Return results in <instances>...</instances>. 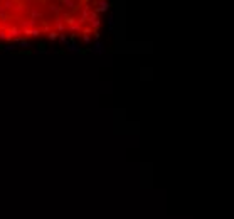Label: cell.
Returning a JSON list of instances; mask_svg holds the SVG:
<instances>
[{
  "instance_id": "5b68a950",
  "label": "cell",
  "mask_w": 234,
  "mask_h": 219,
  "mask_svg": "<svg viewBox=\"0 0 234 219\" xmlns=\"http://www.w3.org/2000/svg\"><path fill=\"white\" fill-rule=\"evenodd\" d=\"M67 51H71V52H79L81 49L78 47V44H74V42L71 44V42H69V46H67Z\"/></svg>"
},
{
  "instance_id": "4fadbf2b",
  "label": "cell",
  "mask_w": 234,
  "mask_h": 219,
  "mask_svg": "<svg viewBox=\"0 0 234 219\" xmlns=\"http://www.w3.org/2000/svg\"><path fill=\"white\" fill-rule=\"evenodd\" d=\"M83 41H84L86 44H89V42H91V37H89L88 34H84V35H83Z\"/></svg>"
},
{
  "instance_id": "3957f363",
  "label": "cell",
  "mask_w": 234,
  "mask_h": 219,
  "mask_svg": "<svg viewBox=\"0 0 234 219\" xmlns=\"http://www.w3.org/2000/svg\"><path fill=\"white\" fill-rule=\"evenodd\" d=\"M98 5H99V7L96 8V12H106L109 8V4L108 2H105V0H101V2H96Z\"/></svg>"
},
{
  "instance_id": "52a82bcc",
  "label": "cell",
  "mask_w": 234,
  "mask_h": 219,
  "mask_svg": "<svg viewBox=\"0 0 234 219\" xmlns=\"http://www.w3.org/2000/svg\"><path fill=\"white\" fill-rule=\"evenodd\" d=\"M91 22V27L94 29V31H98V27L101 25V22H99V19H94V20H89Z\"/></svg>"
},
{
  "instance_id": "30bf717a",
  "label": "cell",
  "mask_w": 234,
  "mask_h": 219,
  "mask_svg": "<svg viewBox=\"0 0 234 219\" xmlns=\"http://www.w3.org/2000/svg\"><path fill=\"white\" fill-rule=\"evenodd\" d=\"M69 31L71 32H81V25H79V24H74V25H71L69 27Z\"/></svg>"
},
{
  "instance_id": "9c48e42d",
  "label": "cell",
  "mask_w": 234,
  "mask_h": 219,
  "mask_svg": "<svg viewBox=\"0 0 234 219\" xmlns=\"http://www.w3.org/2000/svg\"><path fill=\"white\" fill-rule=\"evenodd\" d=\"M14 49H15V46H14V44H7V46L2 47V51H5V52H10V51H14Z\"/></svg>"
},
{
  "instance_id": "6da1fadb",
  "label": "cell",
  "mask_w": 234,
  "mask_h": 219,
  "mask_svg": "<svg viewBox=\"0 0 234 219\" xmlns=\"http://www.w3.org/2000/svg\"><path fill=\"white\" fill-rule=\"evenodd\" d=\"M20 34L31 35V37H39V35L42 34V31H41V29H22V31H20Z\"/></svg>"
},
{
  "instance_id": "7a4b0ae2",
  "label": "cell",
  "mask_w": 234,
  "mask_h": 219,
  "mask_svg": "<svg viewBox=\"0 0 234 219\" xmlns=\"http://www.w3.org/2000/svg\"><path fill=\"white\" fill-rule=\"evenodd\" d=\"M89 51H93V52H96V54H103L105 52V47H103V44L98 41L96 44H94L93 47H89Z\"/></svg>"
},
{
  "instance_id": "9a60e30c",
  "label": "cell",
  "mask_w": 234,
  "mask_h": 219,
  "mask_svg": "<svg viewBox=\"0 0 234 219\" xmlns=\"http://www.w3.org/2000/svg\"><path fill=\"white\" fill-rule=\"evenodd\" d=\"M2 47H4V46H0V51H2Z\"/></svg>"
},
{
  "instance_id": "5bb4252c",
  "label": "cell",
  "mask_w": 234,
  "mask_h": 219,
  "mask_svg": "<svg viewBox=\"0 0 234 219\" xmlns=\"http://www.w3.org/2000/svg\"><path fill=\"white\" fill-rule=\"evenodd\" d=\"M20 54H27V56H31L32 52H31V51H25V49H24V51H20Z\"/></svg>"
},
{
  "instance_id": "8992f818",
  "label": "cell",
  "mask_w": 234,
  "mask_h": 219,
  "mask_svg": "<svg viewBox=\"0 0 234 219\" xmlns=\"http://www.w3.org/2000/svg\"><path fill=\"white\" fill-rule=\"evenodd\" d=\"M57 34H59V32H56V31H49V32H47V39H49V41H56V39H57Z\"/></svg>"
},
{
  "instance_id": "277c9868",
  "label": "cell",
  "mask_w": 234,
  "mask_h": 219,
  "mask_svg": "<svg viewBox=\"0 0 234 219\" xmlns=\"http://www.w3.org/2000/svg\"><path fill=\"white\" fill-rule=\"evenodd\" d=\"M56 27H57L59 32H64V31H66V24H64L63 20L57 17V19H56ZM57 31H56V32H57Z\"/></svg>"
},
{
  "instance_id": "ba28073f",
  "label": "cell",
  "mask_w": 234,
  "mask_h": 219,
  "mask_svg": "<svg viewBox=\"0 0 234 219\" xmlns=\"http://www.w3.org/2000/svg\"><path fill=\"white\" fill-rule=\"evenodd\" d=\"M57 37H59V41H61V42H63V44H66V47L69 46V39H67V37H66V35H64V34H59Z\"/></svg>"
},
{
  "instance_id": "8fae6325",
  "label": "cell",
  "mask_w": 234,
  "mask_h": 219,
  "mask_svg": "<svg viewBox=\"0 0 234 219\" xmlns=\"http://www.w3.org/2000/svg\"><path fill=\"white\" fill-rule=\"evenodd\" d=\"M49 8H51L52 12H56V14H59V12H63V10H61V8H59L56 4H51V5H49Z\"/></svg>"
},
{
  "instance_id": "7c38bea8",
  "label": "cell",
  "mask_w": 234,
  "mask_h": 219,
  "mask_svg": "<svg viewBox=\"0 0 234 219\" xmlns=\"http://www.w3.org/2000/svg\"><path fill=\"white\" fill-rule=\"evenodd\" d=\"M0 41H8V35L5 31H0Z\"/></svg>"
}]
</instances>
